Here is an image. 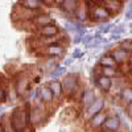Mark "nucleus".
Returning <instances> with one entry per match:
<instances>
[{
    "mask_svg": "<svg viewBox=\"0 0 132 132\" xmlns=\"http://www.w3.org/2000/svg\"><path fill=\"white\" fill-rule=\"evenodd\" d=\"M104 106H106V101H104V98H102V96H98L96 98V101L86 110L85 111V114H86V119L89 120L90 118H93V116H95L96 114H99V112H102V111H104Z\"/></svg>",
    "mask_w": 132,
    "mask_h": 132,
    "instance_id": "obj_12",
    "label": "nucleus"
},
{
    "mask_svg": "<svg viewBox=\"0 0 132 132\" xmlns=\"http://www.w3.org/2000/svg\"><path fill=\"white\" fill-rule=\"evenodd\" d=\"M38 91H40V96H41V101L45 106H53L54 102H56V98H54L52 90L49 89L48 85H44L38 87Z\"/></svg>",
    "mask_w": 132,
    "mask_h": 132,
    "instance_id": "obj_19",
    "label": "nucleus"
},
{
    "mask_svg": "<svg viewBox=\"0 0 132 132\" xmlns=\"http://www.w3.org/2000/svg\"><path fill=\"white\" fill-rule=\"evenodd\" d=\"M7 102V89L4 85H0V104Z\"/></svg>",
    "mask_w": 132,
    "mask_h": 132,
    "instance_id": "obj_30",
    "label": "nucleus"
},
{
    "mask_svg": "<svg viewBox=\"0 0 132 132\" xmlns=\"http://www.w3.org/2000/svg\"><path fill=\"white\" fill-rule=\"evenodd\" d=\"M35 33L37 35V37H52V36H57L61 33V28L57 24H50V25H45L41 28H36Z\"/></svg>",
    "mask_w": 132,
    "mask_h": 132,
    "instance_id": "obj_14",
    "label": "nucleus"
},
{
    "mask_svg": "<svg viewBox=\"0 0 132 132\" xmlns=\"http://www.w3.org/2000/svg\"><path fill=\"white\" fill-rule=\"evenodd\" d=\"M119 99L126 106L129 104V103H132V86L124 85L122 87V90L119 91Z\"/></svg>",
    "mask_w": 132,
    "mask_h": 132,
    "instance_id": "obj_22",
    "label": "nucleus"
},
{
    "mask_svg": "<svg viewBox=\"0 0 132 132\" xmlns=\"http://www.w3.org/2000/svg\"><path fill=\"white\" fill-rule=\"evenodd\" d=\"M99 4H102L112 16L118 15L123 9V0H96Z\"/></svg>",
    "mask_w": 132,
    "mask_h": 132,
    "instance_id": "obj_13",
    "label": "nucleus"
},
{
    "mask_svg": "<svg viewBox=\"0 0 132 132\" xmlns=\"http://www.w3.org/2000/svg\"><path fill=\"white\" fill-rule=\"evenodd\" d=\"M30 82H32L30 75L27 71H21L17 74L15 83H13V89L19 98H23L28 94V91L30 90Z\"/></svg>",
    "mask_w": 132,
    "mask_h": 132,
    "instance_id": "obj_5",
    "label": "nucleus"
},
{
    "mask_svg": "<svg viewBox=\"0 0 132 132\" xmlns=\"http://www.w3.org/2000/svg\"><path fill=\"white\" fill-rule=\"evenodd\" d=\"M122 126V120H120L119 115H108V118L106 119V122L102 126V131L103 132H116L120 129Z\"/></svg>",
    "mask_w": 132,
    "mask_h": 132,
    "instance_id": "obj_10",
    "label": "nucleus"
},
{
    "mask_svg": "<svg viewBox=\"0 0 132 132\" xmlns=\"http://www.w3.org/2000/svg\"><path fill=\"white\" fill-rule=\"evenodd\" d=\"M29 106L30 104L15 107L8 115L9 122L16 132H32L33 128L29 123Z\"/></svg>",
    "mask_w": 132,
    "mask_h": 132,
    "instance_id": "obj_1",
    "label": "nucleus"
},
{
    "mask_svg": "<svg viewBox=\"0 0 132 132\" xmlns=\"http://www.w3.org/2000/svg\"><path fill=\"white\" fill-rule=\"evenodd\" d=\"M129 63H131V65H132V53H131V54H129Z\"/></svg>",
    "mask_w": 132,
    "mask_h": 132,
    "instance_id": "obj_37",
    "label": "nucleus"
},
{
    "mask_svg": "<svg viewBox=\"0 0 132 132\" xmlns=\"http://www.w3.org/2000/svg\"><path fill=\"white\" fill-rule=\"evenodd\" d=\"M79 3H81V0H63L62 4H61L58 8L61 9L62 13L74 17V13H75L77 8H78Z\"/></svg>",
    "mask_w": 132,
    "mask_h": 132,
    "instance_id": "obj_18",
    "label": "nucleus"
},
{
    "mask_svg": "<svg viewBox=\"0 0 132 132\" xmlns=\"http://www.w3.org/2000/svg\"><path fill=\"white\" fill-rule=\"evenodd\" d=\"M98 65L102 68H118V63L115 62V60L112 58L111 53H104L101 56L98 61Z\"/></svg>",
    "mask_w": 132,
    "mask_h": 132,
    "instance_id": "obj_23",
    "label": "nucleus"
},
{
    "mask_svg": "<svg viewBox=\"0 0 132 132\" xmlns=\"http://www.w3.org/2000/svg\"><path fill=\"white\" fill-rule=\"evenodd\" d=\"M66 74V66H56L52 71H49V77L52 79H58L60 77H63Z\"/></svg>",
    "mask_w": 132,
    "mask_h": 132,
    "instance_id": "obj_25",
    "label": "nucleus"
},
{
    "mask_svg": "<svg viewBox=\"0 0 132 132\" xmlns=\"http://www.w3.org/2000/svg\"><path fill=\"white\" fill-rule=\"evenodd\" d=\"M83 52H82V49H79V48H77V49H74L73 50V53H71V58L73 60H78V58H82L83 57Z\"/></svg>",
    "mask_w": 132,
    "mask_h": 132,
    "instance_id": "obj_31",
    "label": "nucleus"
},
{
    "mask_svg": "<svg viewBox=\"0 0 132 132\" xmlns=\"http://www.w3.org/2000/svg\"><path fill=\"white\" fill-rule=\"evenodd\" d=\"M129 28H131V30H132V24H131V25H129Z\"/></svg>",
    "mask_w": 132,
    "mask_h": 132,
    "instance_id": "obj_38",
    "label": "nucleus"
},
{
    "mask_svg": "<svg viewBox=\"0 0 132 132\" xmlns=\"http://www.w3.org/2000/svg\"><path fill=\"white\" fill-rule=\"evenodd\" d=\"M62 2H63V0H54V5H56V7H60V5L62 4Z\"/></svg>",
    "mask_w": 132,
    "mask_h": 132,
    "instance_id": "obj_35",
    "label": "nucleus"
},
{
    "mask_svg": "<svg viewBox=\"0 0 132 132\" xmlns=\"http://www.w3.org/2000/svg\"><path fill=\"white\" fill-rule=\"evenodd\" d=\"M48 108L45 104H30L29 106V123L32 128L42 127L48 122Z\"/></svg>",
    "mask_w": 132,
    "mask_h": 132,
    "instance_id": "obj_2",
    "label": "nucleus"
},
{
    "mask_svg": "<svg viewBox=\"0 0 132 132\" xmlns=\"http://www.w3.org/2000/svg\"><path fill=\"white\" fill-rule=\"evenodd\" d=\"M126 17H127L128 20H132V8H129V9L127 11V13H126Z\"/></svg>",
    "mask_w": 132,
    "mask_h": 132,
    "instance_id": "obj_34",
    "label": "nucleus"
},
{
    "mask_svg": "<svg viewBox=\"0 0 132 132\" xmlns=\"http://www.w3.org/2000/svg\"><path fill=\"white\" fill-rule=\"evenodd\" d=\"M49 89L52 90L54 98H56V101H62V98H63V93H62V86H61V82L58 79H52L49 83Z\"/></svg>",
    "mask_w": 132,
    "mask_h": 132,
    "instance_id": "obj_20",
    "label": "nucleus"
},
{
    "mask_svg": "<svg viewBox=\"0 0 132 132\" xmlns=\"http://www.w3.org/2000/svg\"><path fill=\"white\" fill-rule=\"evenodd\" d=\"M112 17L108 11L96 0H89V20L93 23H107Z\"/></svg>",
    "mask_w": 132,
    "mask_h": 132,
    "instance_id": "obj_3",
    "label": "nucleus"
},
{
    "mask_svg": "<svg viewBox=\"0 0 132 132\" xmlns=\"http://www.w3.org/2000/svg\"><path fill=\"white\" fill-rule=\"evenodd\" d=\"M120 48H123L126 52H128L129 54L132 53V40H123L122 42L119 44Z\"/></svg>",
    "mask_w": 132,
    "mask_h": 132,
    "instance_id": "obj_28",
    "label": "nucleus"
},
{
    "mask_svg": "<svg viewBox=\"0 0 132 132\" xmlns=\"http://www.w3.org/2000/svg\"><path fill=\"white\" fill-rule=\"evenodd\" d=\"M91 81L94 83L95 87H98L103 94H107L112 90V79L108 78V77H104V75H99V77H91Z\"/></svg>",
    "mask_w": 132,
    "mask_h": 132,
    "instance_id": "obj_8",
    "label": "nucleus"
},
{
    "mask_svg": "<svg viewBox=\"0 0 132 132\" xmlns=\"http://www.w3.org/2000/svg\"><path fill=\"white\" fill-rule=\"evenodd\" d=\"M116 132H122V131H116Z\"/></svg>",
    "mask_w": 132,
    "mask_h": 132,
    "instance_id": "obj_40",
    "label": "nucleus"
},
{
    "mask_svg": "<svg viewBox=\"0 0 132 132\" xmlns=\"http://www.w3.org/2000/svg\"><path fill=\"white\" fill-rule=\"evenodd\" d=\"M70 63H73V58H69V60H66V61H65V65H63V66H69Z\"/></svg>",
    "mask_w": 132,
    "mask_h": 132,
    "instance_id": "obj_36",
    "label": "nucleus"
},
{
    "mask_svg": "<svg viewBox=\"0 0 132 132\" xmlns=\"http://www.w3.org/2000/svg\"><path fill=\"white\" fill-rule=\"evenodd\" d=\"M17 4H20L21 7H24L27 9H30V11H36V12H40L42 9V3L41 0H19Z\"/></svg>",
    "mask_w": 132,
    "mask_h": 132,
    "instance_id": "obj_21",
    "label": "nucleus"
},
{
    "mask_svg": "<svg viewBox=\"0 0 132 132\" xmlns=\"http://www.w3.org/2000/svg\"><path fill=\"white\" fill-rule=\"evenodd\" d=\"M124 32H126V27H124L123 24H119V25H115V27H112V29H111V35L120 36V35H123Z\"/></svg>",
    "mask_w": 132,
    "mask_h": 132,
    "instance_id": "obj_29",
    "label": "nucleus"
},
{
    "mask_svg": "<svg viewBox=\"0 0 132 132\" xmlns=\"http://www.w3.org/2000/svg\"><path fill=\"white\" fill-rule=\"evenodd\" d=\"M41 3L44 7H53L54 5V0H41Z\"/></svg>",
    "mask_w": 132,
    "mask_h": 132,
    "instance_id": "obj_33",
    "label": "nucleus"
},
{
    "mask_svg": "<svg viewBox=\"0 0 132 132\" xmlns=\"http://www.w3.org/2000/svg\"><path fill=\"white\" fill-rule=\"evenodd\" d=\"M126 114H127V116L132 120V103H129V104L126 106Z\"/></svg>",
    "mask_w": 132,
    "mask_h": 132,
    "instance_id": "obj_32",
    "label": "nucleus"
},
{
    "mask_svg": "<svg viewBox=\"0 0 132 132\" xmlns=\"http://www.w3.org/2000/svg\"><path fill=\"white\" fill-rule=\"evenodd\" d=\"M0 122H2V126H3L4 132H16V131L13 129L12 124H11V122H9V116H8V115L3 114V115H2V119H0Z\"/></svg>",
    "mask_w": 132,
    "mask_h": 132,
    "instance_id": "obj_26",
    "label": "nucleus"
},
{
    "mask_svg": "<svg viewBox=\"0 0 132 132\" xmlns=\"http://www.w3.org/2000/svg\"><path fill=\"white\" fill-rule=\"evenodd\" d=\"M61 86H62L63 96L71 98L73 94L77 91V89H78V87L81 86L79 74H78V73H69V74H65V75L62 77Z\"/></svg>",
    "mask_w": 132,
    "mask_h": 132,
    "instance_id": "obj_4",
    "label": "nucleus"
},
{
    "mask_svg": "<svg viewBox=\"0 0 132 132\" xmlns=\"http://www.w3.org/2000/svg\"><path fill=\"white\" fill-rule=\"evenodd\" d=\"M108 118V112L107 111H102L96 114L95 116L90 118L87 120V128L89 129H96V128H102L103 123L106 122V119Z\"/></svg>",
    "mask_w": 132,
    "mask_h": 132,
    "instance_id": "obj_16",
    "label": "nucleus"
},
{
    "mask_svg": "<svg viewBox=\"0 0 132 132\" xmlns=\"http://www.w3.org/2000/svg\"><path fill=\"white\" fill-rule=\"evenodd\" d=\"M32 24L35 25L36 28H41V27H45V25H50V24H56V20L53 19V16L48 12H38L36 15V17L33 19Z\"/></svg>",
    "mask_w": 132,
    "mask_h": 132,
    "instance_id": "obj_11",
    "label": "nucleus"
},
{
    "mask_svg": "<svg viewBox=\"0 0 132 132\" xmlns=\"http://www.w3.org/2000/svg\"><path fill=\"white\" fill-rule=\"evenodd\" d=\"M111 29H112V24L104 23V24H102L101 27L98 28V32H96V35H99V36H102V35H106V33L111 32Z\"/></svg>",
    "mask_w": 132,
    "mask_h": 132,
    "instance_id": "obj_27",
    "label": "nucleus"
},
{
    "mask_svg": "<svg viewBox=\"0 0 132 132\" xmlns=\"http://www.w3.org/2000/svg\"><path fill=\"white\" fill-rule=\"evenodd\" d=\"M96 98L98 96H96V94H95L93 87H85V89H83V94H82V99H81V104H82L85 111L96 101Z\"/></svg>",
    "mask_w": 132,
    "mask_h": 132,
    "instance_id": "obj_15",
    "label": "nucleus"
},
{
    "mask_svg": "<svg viewBox=\"0 0 132 132\" xmlns=\"http://www.w3.org/2000/svg\"><path fill=\"white\" fill-rule=\"evenodd\" d=\"M66 49L63 45L61 44H53V45H49V46H44V48H38L37 50V54L38 57H42V58H60V57H63L66 54Z\"/></svg>",
    "mask_w": 132,
    "mask_h": 132,
    "instance_id": "obj_7",
    "label": "nucleus"
},
{
    "mask_svg": "<svg viewBox=\"0 0 132 132\" xmlns=\"http://www.w3.org/2000/svg\"><path fill=\"white\" fill-rule=\"evenodd\" d=\"M74 19L79 24H85L86 21H89V0H81L74 13Z\"/></svg>",
    "mask_w": 132,
    "mask_h": 132,
    "instance_id": "obj_9",
    "label": "nucleus"
},
{
    "mask_svg": "<svg viewBox=\"0 0 132 132\" xmlns=\"http://www.w3.org/2000/svg\"><path fill=\"white\" fill-rule=\"evenodd\" d=\"M101 74L112 79V78H120L122 71H120L119 66H118V68H102V66H101Z\"/></svg>",
    "mask_w": 132,
    "mask_h": 132,
    "instance_id": "obj_24",
    "label": "nucleus"
},
{
    "mask_svg": "<svg viewBox=\"0 0 132 132\" xmlns=\"http://www.w3.org/2000/svg\"><path fill=\"white\" fill-rule=\"evenodd\" d=\"M110 53H111L112 58L115 60V62H116L118 65H124V63H128V62H129V53L126 52L123 48L116 46V48H114Z\"/></svg>",
    "mask_w": 132,
    "mask_h": 132,
    "instance_id": "obj_17",
    "label": "nucleus"
},
{
    "mask_svg": "<svg viewBox=\"0 0 132 132\" xmlns=\"http://www.w3.org/2000/svg\"><path fill=\"white\" fill-rule=\"evenodd\" d=\"M37 13L38 12L36 11H30L21 7L20 4H15L12 8V20L15 23H32Z\"/></svg>",
    "mask_w": 132,
    "mask_h": 132,
    "instance_id": "obj_6",
    "label": "nucleus"
},
{
    "mask_svg": "<svg viewBox=\"0 0 132 132\" xmlns=\"http://www.w3.org/2000/svg\"><path fill=\"white\" fill-rule=\"evenodd\" d=\"M129 131H131V132H132V127H131V129H129Z\"/></svg>",
    "mask_w": 132,
    "mask_h": 132,
    "instance_id": "obj_39",
    "label": "nucleus"
}]
</instances>
